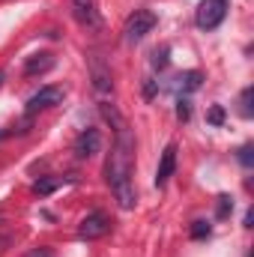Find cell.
Segmentation results:
<instances>
[{"label":"cell","mask_w":254,"mask_h":257,"mask_svg":"<svg viewBox=\"0 0 254 257\" xmlns=\"http://www.w3.org/2000/svg\"><path fill=\"white\" fill-rule=\"evenodd\" d=\"M102 114L105 120H111L117 126V141L111 147V156L105 162V180L111 186V192L117 197V203L123 209H132L138 194H135V186H132V153H135V138L129 132L126 120L114 111V105H102Z\"/></svg>","instance_id":"1"},{"label":"cell","mask_w":254,"mask_h":257,"mask_svg":"<svg viewBox=\"0 0 254 257\" xmlns=\"http://www.w3.org/2000/svg\"><path fill=\"white\" fill-rule=\"evenodd\" d=\"M224 18H227V0H200L197 15H194L200 30H215Z\"/></svg>","instance_id":"2"},{"label":"cell","mask_w":254,"mask_h":257,"mask_svg":"<svg viewBox=\"0 0 254 257\" xmlns=\"http://www.w3.org/2000/svg\"><path fill=\"white\" fill-rule=\"evenodd\" d=\"M153 27H156V12H150V9H135V15H129L126 27H123V39H126V42H141Z\"/></svg>","instance_id":"3"},{"label":"cell","mask_w":254,"mask_h":257,"mask_svg":"<svg viewBox=\"0 0 254 257\" xmlns=\"http://www.w3.org/2000/svg\"><path fill=\"white\" fill-rule=\"evenodd\" d=\"M111 230V218L105 215V212H90L84 221H81V227H78V239H87V242H93V239H99V236H105Z\"/></svg>","instance_id":"4"},{"label":"cell","mask_w":254,"mask_h":257,"mask_svg":"<svg viewBox=\"0 0 254 257\" xmlns=\"http://www.w3.org/2000/svg\"><path fill=\"white\" fill-rule=\"evenodd\" d=\"M66 96L63 87H42L39 93H33L30 99H27V114H36V111H48V108H54V105H60Z\"/></svg>","instance_id":"5"},{"label":"cell","mask_w":254,"mask_h":257,"mask_svg":"<svg viewBox=\"0 0 254 257\" xmlns=\"http://www.w3.org/2000/svg\"><path fill=\"white\" fill-rule=\"evenodd\" d=\"M102 150V132L99 128H84L75 138V156L78 159H93Z\"/></svg>","instance_id":"6"},{"label":"cell","mask_w":254,"mask_h":257,"mask_svg":"<svg viewBox=\"0 0 254 257\" xmlns=\"http://www.w3.org/2000/svg\"><path fill=\"white\" fill-rule=\"evenodd\" d=\"M174 168H177V144H168L162 159H159V171H156V186H168V180L174 177Z\"/></svg>","instance_id":"7"},{"label":"cell","mask_w":254,"mask_h":257,"mask_svg":"<svg viewBox=\"0 0 254 257\" xmlns=\"http://www.w3.org/2000/svg\"><path fill=\"white\" fill-rule=\"evenodd\" d=\"M72 12L78 18V24L84 27H99V12H96V0H72Z\"/></svg>","instance_id":"8"},{"label":"cell","mask_w":254,"mask_h":257,"mask_svg":"<svg viewBox=\"0 0 254 257\" xmlns=\"http://www.w3.org/2000/svg\"><path fill=\"white\" fill-rule=\"evenodd\" d=\"M48 69H54V57L51 54H33L27 60V66H24V75L33 78V75H45Z\"/></svg>","instance_id":"9"},{"label":"cell","mask_w":254,"mask_h":257,"mask_svg":"<svg viewBox=\"0 0 254 257\" xmlns=\"http://www.w3.org/2000/svg\"><path fill=\"white\" fill-rule=\"evenodd\" d=\"M93 87H96L99 93H108V90H111V75L105 72L102 60H93Z\"/></svg>","instance_id":"10"},{"label":"cell","mask_w":254,"mask_h":257,"mask_svg":"<svg viewBox=\"0 0 254 257\" xmlns=\"http://www.w3.org/2000/svg\"><path fill=\"white\" fill-rule=\"evenodd\" d=\"M200 81H203L200 72H194V69H191V72H183V75L177 78V90H180V93H191V90L200 87Z\"/></svg>","instance_id":"11"},{"label":"cell","mask_w":254,"mask_h":257,"mask_svg":"<svg viewBox=\"0 0 254 257\" xmlns=\"http://www.w3.org/2000/svg\"><path fill=\"white\" fill-rule=\"evenodd\" d=\"M63 183L60 180H39V183H33V192L39 194V197H45V194H51V192H57Z\"/></svg>","instance_id":"12"},{"label":"cell","mask_w":254,"mask_h":257,"mask_svg":"<svg viewBox=\"0 0 254 257\" xmlns=\"http://www.w3.org/2000/svg\"><path fill=\"white\" fill-rule=\"evenodd\" d=\"M251 99H254V90H251V87H245V90H242V96H239V111H242V117H251V114H254Z\"/></svg>","instance_id":"13"},{"label":"cell","mask_w":254,"mask_h":257,"mask_svg":"<svg viewBox=\"0 0 254 257\" xmlns=\"http://www.w3.org/2000/svg\"><path fill=\"white\" fill-rule=\"evenodd\" d=\"M230 209H233V197H230V194H218V209H215V215H218V218H227Z\"/></svg>","instance_id":"14"},{"label":"cell","mask_w":254,"mask_h":257,"mask_svg":"<svg viewBox=\"0 0 254 257\" xmlns=\"http://www.w3.org/2000/svg\"><path fill=\"white\" fill-rule=\"evenodd\" d=\"M236 159H239V165H242V168H251V165H254V147H251V144H242V147H239V153H236Z\"/></svg>","instance_id":"15"},{"label":"cell","mask_w":254,"mask_h":257,"mask_svg":"<svg viewBox=\"0 0 254 257\" xmlns=\"http://www.w3.org/2000/svg\"><path fill=\"white\" fill-rule=\"evenodd\" d=\"M177 117H180L183 123H186V120L191 117V102H189V99H183V96L177 99Z\"/></svg>","instance_id":"16"},{"label":"cell","mask_w":254,"mask_h":257,"mask_svg":"<svg viewBox=\"0 0 254 257\" xmlns=\"http://www.w3.org/2000/svg\"><path fill=\"white\" fill-rule=\"evenodd\" d=\"M168 66V48H156L153 51V69H165Z\"/></svg>","instance_id":"17"},{"label":"cell","mask_w":254,"mask_h":257,"mask_svg":"<svg viewBox=\"0 0 254 257\" xmlns=\"http://www.w3.org/2000/svg\"><path fill=\"white\" fill-rule=\"evenodd\" d=\"M206 120H209L212 126H221V123H224V111H221V105H212L209 114H206Z\"/></svg>","instance_id":"18"},{"label":"cell","mask_w":254,"mask_h":257,"mask_svg":"<svg viewBox=\"0 0 254 257\" xmlns=\"http://www.w3.org/2000/svg\"><path fill=\"white\" fill-rule=\"evenodd\" d=\"M191 236H194V239L209 236V224H206V221H194V224H191Z\"/></svg>","instance_id":"19"},{"label":"cell","mask_w":254,"mask_h":257,"mask_svg":"<svg viewBox=\"0 0 254 257\" xmlns=\"http://www.w3.org/2000/svg\"><path fill=\"white\" fill-rule=\"evenodd\" d=\"M27 257H51V248H33Z\"/></svg>","instance_id":"20"},{"label":"cell","mask_w":254,"mask_h":257,"mask_svg":"<svg viewBox=\"0 0 254 257\" xmlns=\"http://www.w3.org/2000/svg\"><path fill=\"white\" fill-rule=\"evenodd\" d=\"M153 93H156V84H153V81H147V84H144V96H147V99H150V96H153Z\"/></svg>","instance_id":"21"},{"label":"cell","mask_w":254,"mask_h":257,"mask_svg":"<svg viewBox=\"0 0 254 257\" xmlns=\"http://www.w3.org/2000/svg\"><path fill=\"white\" fill-rule=\"evenodd\" d=\"M3 78H6V75H3V72H0V84H3Z\"/></svg>","instance_id":"22"}]
</instances>
